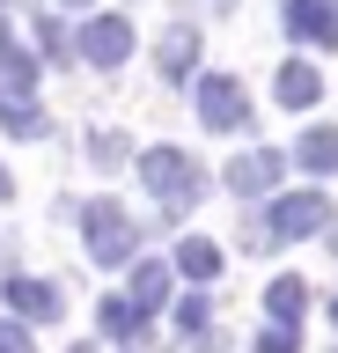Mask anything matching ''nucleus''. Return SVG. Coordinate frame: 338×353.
<instances>
[{
  "instance_id": "1",
  "label": "nucleus",
  "mask_w": 338,
  "mask_h": 353,
  "mask_svg": "<svg viewBox=\"0 0 338 353\" xmlns=\"http://www.w3.org/2000/svg\"><path fill=\"white\" fill-rule=\"evenodd\" d=\"M140 184L162 199V214H184V206H199L206 170H199L184 148H147V154H140Z\"/></svg>"
},
{
  "instance_id": "2",
  "label": "nucleus",
  "mask_w": 338,
  "mask_h": 353,
  "mask_svg": "<svg viewBox=\"0 0 338 353\" xmlns=\"http://www.w3.org/2000/svg\"><path fill=\"white\" fill-rule=\"evenodd\" d=\"M81 236H89V258L96 265H133L140 228H133V214H125L118 199H89V206H81Z\"/></svg>"
},
{
  "instance_id": "3",
  "label": "nucleus",
  "mask_w": 338,
  "mask_h": 353,
  "mask_svg": "<svg viewBox=\"0 0 338 353\" xmlns=\"http://www.w3.org/2000/svg\"><path fill=\"white\" fill-rule=\"evenodd\" d=\"M265 228H272V243H287V236H324V228H331V199H324V192H287V199H272Z\"/></svg>"
},
{
  "instance_id": "4",
  "label": "nucleus",
  "mask_w": 338,
  "mask_h": 353,
  "mask_svg": "<svg viewBox=\"0 0 338 353\" xmlns=\"http://www.w3.org/2000/svg\"><path fill=\"white\" fill-rule=\"evenodd\" d=\"M199 118L213 132H243L250 125V88L235 81V74H206L199 81Z\"/></svg>"
},
{
  "instance_id": "5",
  "label": "nucleus",
  "mask_w": 338,
  "mask_h": 353,
  "mask_svg": "<svg viewBox=\"0 0 338 353\" xmlns=\"http://www.w3.org/2000/svg\"><path fill=\"white\" fill-rule=\"evenodd\" d=\"M81 59H96V66L133 59V22L125 15H89L81 22Z\"/></svg>"
},
{
  "instance_id": "6",
  "label": "nucleus",
  "mask_w": 338,
  "mask_h": 353,
  "mask_svg": "<svg viewBox=\"0 0 338 353\" xmlns=\"http://www.w3.org/2000/svg\"><path fill=\"white\" fill-rule=\"evenodd\" d=\"M0 294H8V316H23V331L59 316V287H52V280H23V272H8Z\"/></svg>"
},
{
  "instance_id": "7",
  "label": "nucleus",
  "mask_w": 338,
  "mask_h": 353,
  "mask_svg": "<svg viewBox=\"0 0 338 353\" xmlns=\"http://www.w3.org/2000/svg\"><path fill=\"white\" fill-rule=\"evenodd\" d=\"M272 184H279V154H272V148H250V154L228 162V192H235V199H265Z\"/></svg>"
},
{
  "instance_id": "8",
  "label": "nucleus",
  "mask_w": 338,
  "mask_h": 353,
  "mask_svg": "<svg viewBox=\"0 0 338 353\" xmlns=\"http://www.w3.org/2000/svg\"><path fill=\"white\" fill-rule=\"evenodd\" d=\"M287 30L302 44H338V0H287Z\"/></svg>"
},
{
  "instance_id": "9",
  "label": "nucleus",
  "mask_w": 338,
  "mask_h": 353,
  "mask_svg": "<svg viewBox=\"0 0 338 353\" xmlns=\"http://www.w3.org/2000/svg\"><path fill=\"white\" fill-rule=\"evenodd\" d=\"M191 59H199V30H191V22H169V30H162V44H155L162 81H184V74H191Z\"/></svg>"
},
{
  "instance_id": "10",
  "label": "nucleus",
  "mask_w": 338,
  "mask_h": 353,
  "mask_svg": "<svg viewBox=\"0 0 338 353\" xmlns=\"http://www.w3.org/2000/svg\"><path fill=\"white\" fill-rule=\"evenodd\" d=\"M316 96H324V74H316L309 59H287V66H279V103H287V110H309Z\"/></svg>"
},
{
  "instance_id": "11",
  "label": "nucleus",
  "mask_w": 338,
  "mask_h": 353,
  "mask_svg": "<svg viewBox=\"0 0 338 353\" xmlns=\"http://www.w3.org/2000/svg\"><path fill=\"white\" fill-rule=\"evenodd\" d=\"M294 162H302L309 176H331L338 170V125H309V132H302V148H294Z\"/></svg>"
},
{
  "instance_id": "12",
  "label": "nucleus",
  "mask_w": 338,
  "mask_h": 353,
  "mask_svg": "<svg viewBox=\"0 0 338 353\" xmlns=\"http://www.w3.org/2000/svg\"><path fill=\"white\" fill-rule=\"evenodd\" d=\"M0 132H15V140H45V110L30 103V96H0Z\"/></svg>"
},
{
  "instance_id": "13",
  "label": "nucleus",
  "mask_w": 338,
  "mask_h": 353,
  "mask_svg": "<svg viewBox=\"0 0 338 353\" xmlns=\"http://www.w3.org/2000/svg\"><path fill=\"white\" fill-rule=\"evenodd\" d=\"M265 309H272V324H294V316L309 309V280H294V272H279V280L265 287Z\"/></svg>"
},
{
  "instance_id": "14",
  "label": "nucleus",
  "mask_w": 338,
  "mask_h": 353,
  "mask_svg": "<svg viewBox=\"0 0 338 353\" xmlns=\"http://www.w3.org/2000/svg\"><path fill=\"white\" fill-rule=\"evenodd\" d=\"M162 294H169V272H162V265H133V287H125V302L147 316V309H162Z\"/></svg>"
},
{
  "instance_id": "15",
  "label": "nucleus",
  "mask_w": 338,
  "mask_h": 353,
  "mask_svg": "<svg viewBox=\"0 0 338 353\" xmlns=\"http://www.w3.org/2000/svg\"><path fill=\"white\" fill-rule=\"evenodd\" d=\"M177 272H191V280H213V272H221V250H213L206 236H184V243H177Z\"/></svg>"
},
{
  "instance_id": "16",
  "label": "nucleus",
  "mask_w": 338,
  "mask_h": 353,
  "mask_svg": "<svg viewBox=\"0 0 338 353\" xmlns=\"http://www.w3.org/2000/svg\"><path fill=\"white\" fill-rule=\"evenodd\" d=\"M140 324H147V316H140L125 294H111V302H103V331H111V339H140Z\"/></svg>"
},
{
  "instance_id": "17",
  "label": "nucleus",
  "mask_w": 338,
  "mask_h": 353,
  "mask_svg": "<svg viewBox=\"0 0 338 353\" xmlns=\"http://www.w3.org/2000/svg\"><path fill=\"white\" fill-rule=\"evenodd\" d=\"M37 44H45L52 59H74V30H67L59 15H45V22H37Z\"/></svg>"
},
{
  "instance_id": "18",
  "label": "nucleus",
  "mask_w": 338,
  "mask_h": 353,
  "mask_svg": "<svg viewBox=\"0 0 338 353\" xmlns=\"http://www.w3.org/2000/svg\"><path fill=\"white\" fill-rule=\"evenodd\" d=\"M89 154L103 162V170H111V162H125V132H111V125H103V132L89 140Z\"/></svg>"
},
{
  "instance_id": "19",
  "label": "nucleus",
  "mask_w": 338,
  "mask_h": 353,
  "mask_svg": "<svg viewBox=\"0 0 338 353\" xmlns=\"http://www.w3.org/2000/svg\"><path fill=\"white\" fill-rule=\"evenodd\" d=\"M177 324H184V339L206 331V294H184V302H177Z\"/></svg>"
},
{
  "instance_id": "20",
  "label": "nucleus",
  "mask_w": 338,
  "mask_h": 353,
  "mask_svg": "<svg viewBox=\"0 0 338 353\" xmlns=\"http://www.w3.org/2000/svg\"><path fill=\"white\" fill-rule=\"evenodd\" d=\"M0 353H37V346H30V331L15 324V316H0Z\"/></svg>"
},
{
  "instance_id": "21",
  "label": "nucleus",
  "mask_w": 338,
  "mask_h": 353,
  "mask_svg": "<svg viewBox=\"0 0 338 353\" xmlns=\"http://www.w3.org/2000/svg\"><path fill=\"white\" fill-rule=\"evenodd\" d=\"M257 353H294V324H272L265 339H257Z\"/></svg>"
},
{
  "instance_id": "22",
  "label": "nucleus",
  "mask_w": 338,
  "mask_h": 353,
  "mask_svg": "<svg viewBox=\"0 0 338 353\" xmlns=\"http://www.w3.org/2000/svg\"><path fill=\"white\" fill-rule=\"evenodd\" d=\"M243 250H257V258L272 250V228H265V221H250V228H243Z\"/></svg>"
},
{
  "instance_id": "23",
  "label": "nucleus",
  "mask_w": 338,
  "mask_h": 353,
  "mask_svg": "<svg viewBox=\"0 0 338 353\" xmlns=\"http://www.w3.org/2000/svg\"><path fill=\"white\" fill-rule=\"evenodd\" d=\"M0 199H15V176H8V170H0Z\"/></svg>"
},
{
  "instance_id": "24",
  "label": "nucleus",
  "mask_w": 338,
  "mask_h": 353,
  "mask_svg": "<svg viewBox=\"0 0 338 353\" xmlns=\"http://www.w3.org/2000/svg\"><path fill=\"white\" fill-rule=\"evenodd\" d=\"M331 324H338V302H331Z\"/></svg>"
},
{
  "instance_id": "25",
  "label": "nucleus",
  "mask_w": 338,
  "mask_h": 353,
  "mask_svg": "<svg viewBox=\"0 0 338 353\" xmlns=\"http://www.w3.org/2000/svg\"><path fill=\"white\" fill-rule=\"evenodd\" d=\"M67 8H81V0H67Z\"/></svg>"
},
{
  "instance_id": "26",
  "label": "nucleus",
  "mask_w": 338,
  "mask_h": 353,
  "mask_svg": "<svg viewBox=\"0 0 338 353\" xmlns=\"http://www.w3.org/2000/svg\"><path fill=\"white\" fill-rule=\"evenodd\" d=\"M74 353H89V346H74Z\"/></svg>"
},
{
  "instance_id": "27",
  "label": "nucleus",
  "mask_w": 338,
  "mask_h": 353,
  "mask_svg": "<svg viewBox=\"0 0 338 353\" xmlns=\"http://www.w3.org/2000/svg\"><path fill=\"white\" fill-rule=\"evenodd\" d=\"M331 250H338V236H331Z\"/></svg>"
}]
</instances>
